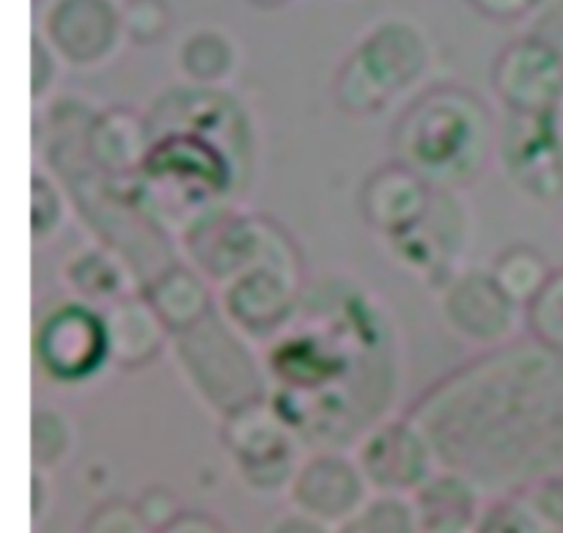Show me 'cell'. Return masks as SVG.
Returning <instances> with one entry per match:
<instances>
[{
    "label": "cell",
    "instance_id": "6da1fadb",
    "mask_svg": "<svg viewBox=\"0 0 563 533\" xmlns=\"http://www.w3.org/2000/svg\"><path fill=\"white\" fill-rule=\"evenodd\" d=\"M399 163L429 185L456 190L478 179L493 148V113L476 91L454 82L412 99L390 130Z\"/></svg>",
    "mask_w": 563,
    "mask_h": 533
},
{
    "label": "cell",
    "instance_id": "7a4b0ae2",
    "mask_svg": "<svg viewBox=\"0 0 563 533\" xmlns=\"http://www.w3.org/2000/svg\"><path fill=\"white\" fill-rule=\"evenodd\" d=\"M429 69V44L410 22L374 27L335 75V102L350 115H372L396 93L416 86Z\"/></svg>",
    "mask_w": 563,
    "mask_h": 533
},
{
    "label": "cell",
    "instance_id": "3957f363",
    "mask_svg": "<svg viewBox=\"0 0 563 533\" xmlns=\"http://www.w3.org/2000/svg\"><path fill=\"white\" fill-rule=\"evenodd\" d=\"M176 352L190 382L220 415L264 399L267 385L262 366L218 311L209 313L196 327L176 333Z\"/></svg>",
    "mask_w": 563,
    "mask_h": 533
},
{
    "label": "cell",
    "instance_id": "277c9868",
    "mask_svg": "<svg viewBox=\"0 0 563 533\" xmlns=\"http://www.w3.org/2000/svg\"><path fill=\"white\" fill-rule=\"evenodd\" d=\"M220 437L247 489L262 495L289 492L300 467L297 440L286 418L267 399L223 415Z\"/></svg>",
    "mask_w": 563,
    "mask_h": 533
},
{
    "label": "cell",
    "instance_id": "5b68a950",
    "mask_svg": "<svg viewBox=\"0 0 563 533\" xmlns=\"http://www.w3.org/2000/svg\"><path fill=\"white\" fill-rule=\"evenodd\" d=\"M196 262L212 278H236L258 264H275L300 275V258L278 225L240 214H207L196 220L190 236Z\"/></svg>",
    "mask_w": 563,
    "mask_h": 533
},
{
    "label": "cell",
    "instance_id": "8992f818",
    "mask_svg": "<svg viewBox=\"0 0 563 533\" xmlns=\"http://www.w3.org/2000/svg\"><path fill=\"white\" fill-rule=\"evenodd\" d=\"M489 80L511 113H548L563 102V53L533 31L500 49Z\"/></svg>",
    "mask_w": 563,
    "mask_h": 533
},
{
    "label": "cell",
    "instance_id": "52a82bcc",
    "mask_svg": "<svg viewBox=\"0 0 563 533\" xmlns=\"http://www.w3.org/2000/svg\"><path fill=\"white\" fill-rule=\"evenodd\" d=\"M372 498V484L357 459L341 451H319L300 462L289 487L297 511L317 517L333 528H346Z\"/></svg>",
    "mask_w": 563,
    "mask_h": 533
},
{
    "label": "cell",
    "instance_id": "ba28073f",
    "mask_svg": "<svg viewBox=\"0 0 563 533\" xmlns=\"http://www.w3.org/2000/svg\"><path fill=\"white\" fill-rule=\"evenodd\" d=\"M36 357L44 374L58 382H80L91 377L104 360H110L102 313L77 302L53 308L38 324Z\"/></svg>",
    "mask_w": 563,
    "mask_h": 533
},
{
    "label": "cell",
    "instance_id": "9c48e42d",
    "mask_svg": "<svg viewBox=\"0 0 563 533\" xmlns=\"http://www.w3.org/2000/svg\"><path fill=\"white\" fill-rule=\"evenodd\" d=\"M357 465L374 492L412 495L438 470L440 459L421 423L388 421L374 426L363 440Z\"/></svg>",
    "mask_w": 563,
    "mask_h": 533
},
{
    "label": "cell",
    "instance_id": "30bf717a",
    "mask_svg": "<svg viewBox=\"0 0 563 533\" xmlns=\"http://www.w3.org/2000/svg\"><path fill=\"white\" fill-rule=\"evenodd\" d=\"M504 159L526 190L542 198L563 196V102L539 115L511 113Z\"/></svg>",
    "mask_w": 563,
    "mask_h": 533
},
{
    "label": "cell",
    "instance_id": "8fae6325",
    "mask_svg": "<svg viewBox=\"0 0 563 533\" xmlns=\"http://www.w3.org/2000/svg\"><path fill=\"white\" fill-rule=\"evenodd\" d=\"M434 196H438L434 185H429L410 165L394 159L366 176L357 207L374 231L396 240L427 218Z\"/></svg>",
    "mask_w": 563,
    "mask_h": 533
},
{
    "label": "cell",
    "instance_id": "7c38bea8",
    "mask_svg": "<svg viewBox=\"0 0 563 533\" xmlns=\"http://www.w3.org/2000/svg\"><path fill=\"white\" fill-rule=\"evenodd\" d=\"M124 33L113 0H55L47 14V38L69 64L93 66L108 58Z\"/></svg>",
    "mask_w": 563,
    "mask_h": 533
},
{
    "label": "cell",
    "instance_id": "4fadbf2b",
    "mask_svg": "<svg viewBox=\"0 0 563 533\" xmlns=\"http://www.w3.org/2000/svg\"><path fill=\"white\" fill-rule=\"evenodd\" d=\"M297 306V273L275 264L245 269L225 289V313L247 333H273Z\"/></svg>",
    "mask_w": 563,
    "mask_h": 533
},
{
    "label": "cell",
    "instance_id": "5bb4252c",
    "mask_svg": "<svg viewBox=\"0 0 563 533\" xmlns=\"http://www.w3.org/2000/svg\"><path fill=\"white\" fill-rule=\"evenodd\" d=\"M445 319L454 324L456 333L478 344H493L506 338L515 327L517 308L509 297L495 284L493 273L460 275L445 291Z\"/></svg>",
    "mask_w": 563,
    "mask_h": 533
},
{
    "label": "cell",
    "instance_id": "9a60e30c",
    "mask_svg": "<svg viewBox=\"0 0 563 533\" xmlns=\"http://www.w3.org/2000/svg\"><path fill=\"white\" fill-rule=\"evenodd\" d=\"M108 357L121 368H143L157 360L170 330L146 295H121L102 311Z\"/></svg>",
    "mask_w": 563,
    "mask_h": 533
},
{
    "label": "cell",
    "instance_id": "2e32d148",
    "mask_svg": "<svg viewBox=\"0 0 563 533\" xmlns=\"http://www.w3.org/2000/svg\"><path fill=\"white\" fill-rule=\"evenodd\" d=\"M423 533H473L484 509V489L454 467L434 470L412 492Z\"/></svg>",
    "mask_w": 563,
    "mask_h": 533
},
{
    "label": "cell",
    "instance_id": "e0dca14e",
    "mask_svg": "<svg viewBox=\"0 0 563 533\" xmlns=\"http://www.w3.org/2000/svg\"><path fill=\"white\" fill-rule=\"evenodd\" d=\"M152 126L126 108L104 110L88 126V157L108 179L137 174L152 157Z\"/></svg>",
    "mask_w": 563,
    "mask_h": 533
},
{
    "label": "cell",
    "instance_id": "ac0fdd59",
    "mask_svg": "<svg viewBox=\"0 0 563 533\" xmlns=\"http://www.w3.org/2000/svg\"><path fill=\"white\" fill-rule=\"evenodd\" d=\"M143 295L174 335L196 327L214 311L209 286L203 284L196 269L181 267V264H174L165 273H159L152 284L143 286Z\"/></svg>",
    "mask_w": 563,
    "mask_h": 533
},
{
    "label": "cell",
    "instance_id": "d6986e66",
    "mask_svg": "<svg viewBox=\"0 0 563 533\" xmlns=\"http://www.w3.org/2000/svg\"><path fill=\"white\" fill-rule=\"evenodd\" d=\"M489 273H493L495 284L504 289V295L509 297L515 306L526 308L528 302L544 289V284L550 280L553 269H550L548 258H544L542 251H537V247L511 245L495 258Z\"/></svg>",
    "mask_w": 563,
    "mask_h": 533
},
{
    "label": "cell",
    "instance_id": "ffe728a7",
    "mask_svg": "<svg viewBox=\"0 0 563 533\" xmlns=\"http://www.w3.org/2000/svg\"><path fill=\"white\" fill-rule=\"evenodd\" d=\"M181 69L198 86H214L225 80L236 66V49L229 36L218 31H198L181 44Z\"/></svg>",
    "mask_w": 563,
    "mask_h": 533
},
{
    "label": "cell",
    "instance_id": "44dd1931",
    "mask_svg": "<svg viewBox=\"0 0 563 533\" xmlns=\"http://www.w3.org/2000/svg\"><path fill=\"white\" fill-rule=\"evenodd\" d=\"M346 533H423L412 495L374 492Z\"/></svg>",
    "mask_w": 563,
    "mask_h": 533
},
{
    "label": "cell",
    "instance_id": "7402d4cb",
    "mask_svg": "<svg viewBox=\"0 0 563 533\" xmlns=\"http://www.w3.org/2000/svg\"><path fill=\"white\" fill-rule=\"evenodd\" d=\"M75 445V432L64 412L36 407L31 415V462L36 470H55L64 465Z\"/></svg>",
    "mask_w": 563,
    "mask_h": 533
},
{
    "label": "cell",
    "instance_id": "603a6c76",
    "mask_svg": "<svg viewBox=\"0 0 563 533\" xmlns=\"http://www.w3.org/2000/svg\"><path fill=\"white\" fill-rule=\"evenodd\" d=\"M69 284L86 300H119L124 295V273L104 251H88L69 264Z\"/></svg>",
    "mask_w": 563,
    "mask_h": 533
},
{
    "label": "cell",
    "instance_id": "cb8c5ba5",
    "mask_svg": "<svg viewBox=\"0 0 563 533\" xmlns=\"http://www.w3.org/2000/svg\"><path fill=\"white\" fill-rule=\"evenodd\" d=\"M526 319L537 344L563 355V267L553 269L544 289L528 302Z\"/></svg>",
    "mask_w": 563,
    "mask_h": 533
},
{
    "label": "cell",
    "instance_id": "d4e9b609",
    "mask_svg": "<svg viewBox=\"0 0 563 533\" xmlns=\"http://www.w3.org/2000/svg\"><path fill=\"white\" fill-rule=\"evenodd\" d=\"M473 533H553L522 492H498L484 503Z\"/></svg>",
    "mask_w": 563,
    "mask_h": 533
},
{
    "label": "cell",
    "instance_id": "484cf974",
    "mask_svg": "<svg viewBox=\"0 0 563 533\" xmlns=\"http://www.w3.org/2000/svg\"><path fill=\"white\" fill-rule=\"evenodd\" d=\"M121 16H124V33L135 44L163 42L174 22L168 0H126Z\"/></svg>",
    "mask_w": 563,
    "mask_h": 533
},
{
    "label": "cell",
    "instance_id": "4316f807",
    "mask_svg": "<svg viewBox=\"0 0 563 533\" xmlns=\"http://www.w3.org/2000/svg\"><path fill=\"white\" fill-rule=\"evenodd\" d=\"M80 533H154L137 503L124 498H110L93 506L82 520Z\"/></svg>",
    "mask_w": 563,
    "mask_h": 533
},
{
    "label": "cell",
    "instance_id": "83f0119b",
    "mask_svg": "<svg viewBox=\"0 0 563 533\" xmlns=\"http://www.w3.org/2000/svg\"><path fill=\"white\" fill-rule=\"evenodd\" d=\"M64 220V201L55 185L44 176L33 174L31 179V229L36 240L49 236Z\"/></svg>",
    "mask_w": 563,
    "mask_h": 533
},
{
    "label": "cell",
    "instance_id": "f1b7e54d",
    "mask_svg": "<svg viewBox=\"0 0 563 533\" xmlns=\"http://www.w3.org/2000/svg\"><path fill=\"white\" fill-rule=\"evenodd\" d=\"M520 492L526 495L528 503L533 506V511L542 517L544 525H548L550 531H563V470L548 473V476L537 478V481L528 484Z\"/></svg>",
    "mask_w": 563,
    "mask_h": 533
},
{
    "label": "cell",
    "instance_id": "f546056e",
    "mask_svg": "<svg viewBox=\"0 0 563 533\" xmlns=\"http://www.w3.org/2000/svg\"><path fill=\"white\" fill-rule=\"evenodd\" d=\"M135 503L154 531L168 525L170 520H176V517L185 511L179 503V495H176L170 487H165V484H148V487L137 495Z\"/></svg>",
    "mask_w": 563,
    "mask_h": 533
},
{
    "label": "cell",
    "instance_id": "4dcf8cb0",
    "mask_svg": "<svg viewBox=\"0 0 563 533\" xmlns=\"http://www.w3.org/2000/svg\"><path fill=\"white\" fill-rule=\"evenodd\" d=\"M55 80V60L49 53L47 44L42 42V36L33 33L31 38V97L42 99V93H47V88Z\"/></svg>",
    "mask_w": 563,
    "mask_h": 533
},
{
    "label": "cell",
    "instance_id": "1f68e13d",
    "mask_svg": "<svg viewBox=\"0 0 563 533\" xmlns=\"http://www.w3.org/2000/svg\"><path fill=\"white\" fill-rule=\"evenodd\" d=\"M467 3H471L478 14L487 16V20L515 22L528 16L533 9L548 3V0H467Z\"/></svg>",
    "mask_w": 563,
    "mask_h": 533
},
{
    "label": "cell",
    "instance_id": "d6a6232c",
    "mask_svg": "<svg viewBox=\"0 0 563 533\" xmlns=\"http://www.w3.org/2000/svg\"><path fill=\"white\" fill-rule=\"evenodd\" d=\"M154 533H231V531L225 528V522H220L218 517L207 514V511L185 509L176 520H170L168 525H163Z\"/></svg>",
    "mask_w": 563,
    "mask_h": 533
},
{
    "label": "cell",
    "instance_id": "836d02e7",
    "mask_svg": "<svg viewBox=\"0 0 563 533\" xmlns=\"http://www.w3.org/2000/svg\"><path fill=\"white\" fill-rule=\"evenodd\" d=\"M267 533H346L344 528H333L328 522L317 520V517L306 514V511H286L278 520H273V525L267 528Z\"/></svg>",
    "mask_w": 563,
    "mask_h": 533
},
{
    "label": "cell",
    "instance_id": "e575fe53",
    "mask_svg": "<svg viewBox=\"0 0 563 533\" xmlns=\"http://www.w3.org/2000/svg\"><path fill=\"white\" fill-rule=\"evenodd\" d=\"M49 509V481H47V473L36 470L33 467V476H31V514H33V525L42 522V517L47 514Z\"/></svg>",
    "mask_w": 563,
    "mask_h": 533
},
{
    "label": "cell",
    "instance_id": "d590c367",
    "mask_svg": "<svg viewBox=\"0 0 563 533\" xmlns=\"http://www.w3.org/2000/svg\"><path fill=\"white\" fill-rule=\"evenodd\" d=\"M251 5H258V9H278V5L289 3V0H247Z\"/></svg>",
    "mask_w": 563,
    "mask_h": 533
}]
</instances>
